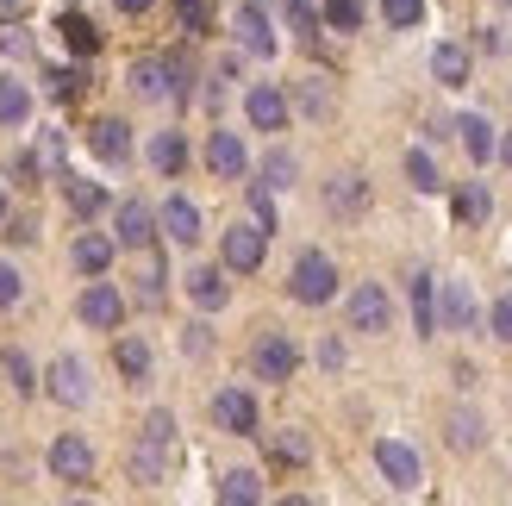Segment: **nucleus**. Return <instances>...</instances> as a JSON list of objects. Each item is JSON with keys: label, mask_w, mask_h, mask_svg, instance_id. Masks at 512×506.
<instances>
[{"label": "nucleus", "mask_w": 512, "mask_h": 506, "mask_svg": "<svg viewBox=\"0 0 512 506\" xmlns=\"http://www.w3.org/2000/svg\"><path fill=\"white\" fill-rule=\"evenodd\" d=\"M375 469H381V482H388L394 494H419V450L413 444H400V438H381L375 444Z\"/></svg>", "instance_id": "obj_3"}, {"label": "nucleus", "mask_w": 512, "mask_h": 506, "mask_svg": "<svg viewBox=\"0 0 512 506\" xmlns=\"http://www.w3.org/2000/svg\"><path fill=\"white\" fill-rule=\"evenodd\" d=\"M88 150L100 163H125V157H132V125H125V119H94Z\"/></svg>", "instance_id": "obj_14"}, {"label": "nucleus", "mask_w": 512, "mask_h": 506, "mask_svg": "<svg viewBox=\"0 0 512 506\" xmlns=\"http://www.w3.org/2000/svg\"><path fill=\"white\" fill-rule=\"evenodd\" d=\"M163 232L175 238V244H200V207L194 200H182V194H169V207H163Z\"/></svg>", "instance_id": "obj_21"}, {"label": "nucleus", "mask_w": 512, "mask_h": 506, "mask_svg": "<svg viewBox=\"0 0 512 506\" xmlns=\"http://www.w3.org/2000/svg\"><path fill=\"white\" fill-rule=\"evenodd\" d=\"M0 369H7V382H13L19 394H32V388H38V375H32V357H25V350H0Z\"/></svg>", "instance_id": "obj_35"}, {"label": "nucleus", "mask_w": 512, "mask_h": 506, "mask_svg": "<svg viewBox=\"0 0 512 506\" xmlns=\"http://www.w3.org/2000/svg\"><path fill=\"white\" fill-rule=\"evenodd\" d=\"M169 457H175V419L169 413H150L138 444H132V482L138 488H157L163 475H169Z\"/></svg>", "instance_id": "obj_1"}, {"label": "nucleus", "mask_w": 512, "mask_h": 506, "mask_svg": "<svg viewBox=\"0 0 512 506\" xmlns=\"http://www.w3.org/2000/svg\"><path fill=\"white\" fill-rule=\"evenodd\" d=\"M325 25L331 32H356L363 25V0H325Z\"/></svg>", "instance_id": "obj_37"}, {"label": "nucleus", "mask_w": 512, "mask_h": 506, "mask_svg": "<svg viewBox=\"0 0 512 506\" xmlns=\"http://www.w3.org/2000/svg\"><path fill=\"white\" fill-rule=\"evenodd\" d=\"M288 294L300 300V307H325V300L338 294V263H331L325 250H306V257L294 263V275H288Z\"/></svg>", "instance_id": "obj_2"}, {"label": "nucleus", "mask_w": 512, "mask_h": 506, "mask_svg": "<svg viewBox=\"0 0 512 506\" xmlns=\"http://www.w3.org/2000/svg\"><path fill=\"white\" fill-rule=\"evenodd\" d=\"M444 432H450V450H463V457H469V450L488 444V419H481L475 407H456V413L444 419Z\"/></svg>", "instance_id": "obj_20"}, {"label": "nucleus", "mask_w": 512, "mask_h": 506, "mask_svg": "<svg viewBox=\"0 0 512 506\" xmlns=\"http://www.w3.org/2000/svg\"><path fill=\"white\" fill-rule=\"evenodd\" d=\"M388 319H394V300L381 282H363L350 294V332H388Z\"/></svg>", "instance_id": "obj_6"}, {"label": "nucleus", "mask_w": 512, "mask_h": 506, "mask_svg": "<svg viewBox=\"0 0 512 506\" xmlns=\"http://www.w3.org/2000/svg\"><path fill=\"white\" fill-rule=\"evenodd\" d=\"M213 419H219L232 438H256V400H250L244 388H219V394H213Z\"/></svg>", "instance_id": "obj_10"}, {"label": "nucleus", "mask_w": 512, "mask_h": 506, "mask_svg": "<svg viewBox=\"0 0 512 506\" xmlns=\"http://www.w3.org/2000/svg\"><path fill=\"white\" fill-rule=\"evenodd\" d=\"M113 7H119V13H132V19H138V13H150V0H113Z\"/></svg>", "instance_id": "obj_50"}, {"label": "nucleus", "mask_w": 512, "mask_h": 506, "mask_svg": "<svg viewBox=\"0 0 512 506\" xmlns=\"http://www.w3.org/2000/svg\"><path fill=\"white\" fill-rule=\"evenodd\" d=\"M444 325L450 332H475V294H469V282H444Z\"/></svg>", "instance_id": "obj_23"}, {"label": "nucleus", "mask_w": 512, "mask_h": 506, "mask_svg": "<svg viewBox=\"0 0 512 506\" xmlns=\"http://www.w3.org/2000/svg\"><path fill=\"white\" fill-rule=\"evenodd\" d=\"M107 263H113V238L107 232H82V238H75V269H82V275H107Z\"/></svg>", "instance_id": "obj_26"}, {"label": "nucleus", "mask_w": 512, "mask_h": 506, "mask_svg": "<svg viewBox=\"0 0 512 506\" xmlns=\"http://www.w3.org/2000/svg\"><path fill=\"white\" fill-rule=\"evenodd\" d=\"M175 13H182V25H188V32H207V25H213L207 0H175Z\"/></svg>", "instance_id": "obj_42"}, {"label": "nucleus", "mask_w": 512, "mask_h": 506, "mask_svg": "<svg viewBox=\"0 0 512 506\" xmlns=\"http://www.w3.org/2000/svg\"><path fill=\"white\" fill-rule=\"evenodd\" d=\"M50 475H57V482H88V475H94V450H88V438L63 432L57 444H50Z\"/></svg>", "instance_id": "obj_9"}, {"label": "nucleus", "mask_w": 512, "mask_h": 506, "mask_svg": "<svg viewBox=\"0 0 512 506\" xmlns=\"http://www.w3.org/2000/svg\"><path fill=\"white\" fill-rule=\"evenodd\" d=\"M456 138H463V150H469L475 169L488 163V157H500V138H494V125L481 119V113H463V119H456Z\"/></svg>", "instance_id": "obj_18"}, {"label": "nucleus", "mask_w": 512, "mask_h": 506, "mask_svg": "<svg viewBox=\"0 0 512 506\" xmlns=\"http://www.w3.org/2000/svg\"><path fill=\"white\" fill-rule=\"evenodd\" d=\"M7 238L13 244H32L38 238V219H7Z\"/></svg>", "instance_id": "obj_47"}, {"label": "nucleus", "mask_w": 512, "mask_h": 506, "mask_svg": "<svg viewBox=\"0 0 512 506\" xmlns=\"http://www.w3.org/2000/svg\"><path fill=\"white\" fill-rule=\"evenodd\" d=\"M294 175H300V163L288 157V150H269V157H263V182L269 188H294Z\"/></svg>", "instance_id": "obj_36"}, {"label": "nucleus", "mask_w": 512, "mask_h": 506, "mask_svg": "<svg viewBox=\"0 0 512 506\" xmlns=\"http://www.w3.org/2000/svg\"><path fill=\"white\" fill-rule=\"evenodd\" d=\"M150 169H157V175H182V169H188L182 132H157V138H150Z\"/></svg>", "instance_id": "obj_25"}, {"label": "nucleus", "mask_w": 512, "mask_h": 506, "mask_svg": "<svg viewBox=\"0 0 512 506\" xmlns=\"http://www.w3.org/2000/svg\"><path fill=\"white\" fill-rule=\"evenodd\" d=\"M138 307H163V269L157 263L138 269Z\"/></svg>", "instance_id": "obj_39"}, {"label": "nucleus", "mask_w": 512, "mask_h": 506, "mask_svg": "<svg viewBox=\"0 0 512 506\" xmlns=\"http://www.w3.org/2000/svg\"><path fill=\"white\" fill-rule=\"evenodd\" d=\"M0 219H7V194H0Z\"/></svg>", "instance_id": "obj_52"}, {"label": "nucleus", "mask_w": 512, "mask_h": 506, "mask_svg": "<svg viewBox=\"0 0 512 506\" xmlns=\"http://www.w3.org/2000/svg\"><path fill=\"white\" fill-rule=\"evenodd\" d=\"M244 113H250L256 132H281V125H288V94L269 88V82H256V88L244 94Z\"/></svg>", "instance_id": "obj_11"}, {"label": "nucleus", "mask_w": 512, "mask_h": 506, "mask_svg": "<svg viewBox=\"0 0 512 506\" xmlns=\"http://www.w3.org/2000/svg\"><path fill=\"white\" fill-rule=\"evenodd\" d=\"M281 13H288V25H294L300 38H313V32H319V19H313V7H306V0H281Z\"/></svg>", "instance_id": "obj_41"}, {"label": "nucleus", "mask_w": 512, "mask_h": 506, "mask_svg": "<svg viewBox=\"0 0 512 506\" xmlns=\"http://www.w3.org/2000/svg\"><path fill=\"white\" fill-rule=\"evenodd\" d=\"M113 232H119V244H125V250H144L150 238H157V213H150L144 200H125L119 219H113Z\"/></svg>", "instance_id": "obj_15"}, {"label": "nucleus", "mask_w": 512, "mask_h": 506, "mask_svg": "<svg viewBox=\"0 0 512 506\" xmlns=\"http://www.w3.org/2000/svg\"><path fill=\"white\" fill-rule=\"evenodd\" d=\"M63 194H69V213H75V219H94L100 207H107V194H100L94 182H75V175L63 182Z\"/></svg>", "instance_id": "obj_33"}, {"label": "nucleus", "mask_w": 512, "mask_h": 506, "mask_svg": "<svg viewBox=\"0 0 512 506\" xmlns=\"http://www.w3.org/2000/svg\"><path fill=\"white\" fill-rule=\"evenodd\" d=\"M263 250H269V225H225V238H219V257L232 275L263 269Z\"/></svg>", "instance_id": "obj_4"}, {"label": "nucleus", "mask_w": 512, "mask_h": 506, "mask_svg": "<svg viewBox=\"0 0 512 506\" xmlns=\"http://www.w3.org/2000/svg\"><path fill=\"white\" fill-rule=\"evenodd\" d=\"M250 369H256V382H288V375L300 369V350L288 332H263L250 350Z\"/></svg>", "instance_id": "obj_5"}, {"label": "nucleus", "mask_w": 512, "mask_h": 506, "mask_svg": "<svg viewBox=\"0 0 512 506\" xmlns=\"http://www.w3.org/2000/svg\"><path fill=\"white\" fill-rule=\"evenodd\" d=\"M219 500L225 506H256V500H263V475H256V469H225L219 475Z\"/></svg>", "instance_id": "obj_24"}, {"label": "nucleus", "mask_w": 512, "mask_h": 506, "mask_svg": "<svg viewBox=\"0 0 512 506\" xmlns=\"http://www.w3.org/2000/svg\"><path fill=\"white\" fill-rule=\"evenodd\" d=\"M113 363H119L125 382H150V344L144 338H119L113 344Z\"/></svg>", "instance_id": "obj_29"}, {"label": "nucleus", "mask_w": 512, "mask_h": 506, "mask_svg": "<svg viewBox=\"0 0 512 506\" xmlns=\"http://www.w3.org/2000/svg\"><path fill=\"white\" fill-rule=\"evenodd\" d=\"M325 207H331V213H344V219H356V213L369 207V182H363L356 169L331 175V188H325Z\"/></svg>", "instance_id": "obj_17"}, {"label": "nucleus", "mask_w": 512, "mask_h": 506, "mask_svg": "<svg viewBox=\"0 0 512 506\" xmlns=\"http://www.w3.org/2000/svg\"><path fill=\"white\" fill-rule=\"evenodd\" d=\"M132 94H138V100H175V63H169V57L132 63Z\"/></svg>", "instance_id": "obj_12"}, {"label": "nucleus", "mask_w": 512, "mask_h": 506, "mask_svg": "<svg viewBox=\"0 0 512 506\" xmlns=\"http://www.w3.org/2000/svg\"><path fill=\"white\" fill-rule=\"evenodd\" d=\"M19 294H25V282H19V269H13V263H0V307H13Z\"/></svg>", "instance_id": "obj_44"}, {"label": "nucleus", "mask_w": 512, "mask_h": 506, "mask_svg": "<svg viewBox=\"0 0 512 506\" xmlns=\"http://www.w3.org/2000/svg\"><path fill=\"white\" fill-rule=\"evenodd\" d=\"M207 169L219 175V182H238V175L250 169L244 138H238V132H213V138H207Z\"/></svg>", "instance_id": "obj_13"}, {"label": "nucleus", "mask_w": 512, "mask_h": 506, "mask_svg": "<svg viewBox=\"0 0 512 506\" xmlns=\"http://www.w3.org/2000/svg\"><path fill=\"white\" fill-rule=\"evenodd\" d=\"M300 113H306V119H325V113H331L325 82H300Z\"/></svg>", "instance_id": "obj_40"}, {"label": "nucleus", "mask_w": 512, "mask_h": 506, "mask_svg": "<svg viewBox=\"0 0 512 506\" xmlns=\"http://www.w3.org/2000/svg\"><path fill=\"white\" fill-rule=\"evenodd\" d=\"M44 388H50L57 407H88V363L82 357H57L50 375H44Z\"/></svg>", "instance_id": "obj_7"}, {"label": "nucleus", "mask_w": 512, "mask_h": 506, "mask_svg": "<svg viewBox=\"0 0 512 506\" xmlns=\"http://www.w3.org/2000/svg\"><path fill=\"white\" fill-rule=\"evenodd\" d=\"M75 313H82V325H94V332H113V325L125 319V294H119L113 282H88V288H82V307H75Z\"/></svg>", "instance_id": "obj_8"}, {"label": "nucleus", "mask_w": 512, "mask_h": 506, "mask_svg": "<svg viewBox=\"0 0 512 506\" xmlns=\"http://www.w3.org/2000/svg\"><path fill=\"white\" fill-rule=\"evenodd\" d=\"M500 163H506V169H512V132H506V138H500Z\"/></svg>", "instance_id": "obj_51"}, {"label": "nucleus", "mask_w": 512, "mask_h": 506, "mask_svg": "<svg viewBox=\"0 0 512 506\" xmlns=\"http://www.w3.org/2000/svg\"><path fill=\"white\" fill-rule=\"evenodd\" d=\"M488 213H494V194L481 188V182L456 188V225H488Z\"/></svg>", "instance_id": "obj_28"}, {"label": "nucleus", "mask_w": 512, "mask_h": 506, "mask_svg": "<svg viewBox=\"0 0 512 506\" xmlns=\"http://www.w3.org/2000/svg\"><path fill=\"white\" fill-rule=\"evenodd\" d=\"M25 119H32V88L0 75V125H25Z\"/></svg>", "instance_id": "obj_30"}, {"label": "nucleus", "mask_w": 512, "mask_h": 506, "mask_svg": "<svg viewBox=\"0 0 512 506\" xmlns=\"http://www.w3.org/2000/svg\"><path fill=\"white\" fill-rule=\"evenodd\" d=\"M238 44L250 50V57H275V32H269V13L256 7V0H250V7H238Z\"/></svg>", "instance_id": "obj_19"}, {"label": "nucleus", "mask_w": 512, "mask_h": 506, "mask_svg": "<svg viewBox=\"0 0 512 506\" xmlns=\"http://www.w3.org/2000/svg\"><path fill=\"white\" fill-rule=\"evenodd\" d=\"M269 457H275V463H294V469H300L306 457H313V444H306V432H275V438H269Z\"/></svg>", "instance_id": "obj_34"}, {"label": "nucleus", "mask_w": 512, "mask_h": 506, "mask_svg": "<svg viewBox=\"0 0 512 506\" xmlns=\"http://www.w3.org/2000/svg\"><path fill=\"white\" fill-rule=\"evenodd\" d=\"M431 75H438L444 88H463L469 82V50L463 44H438L431 50Z\"/></svg>", "instance_id": "obj_27"}, {"label": "nucleus", "mask_w": 512, "mask_h": 506, "mask_svg": "<svg viewBox=\"0 0 512 506\" xmlns=\"http://www.w3.org/2000/svg\"><path fill=\"white\" fill-rule=\"evenodd\" d=\"M188 300H194L200 313H219L225 300H232V288H225L219 269H194V275H188Z\"/></svg>", "instance_id": "obj_22"}, {"label": "nucleus", "mask_w": 512, "mask_h": 506, "mask_svg": "<svg viewBox=\"0 0 512 506\" xmlns=\"http://www.w3.org/2000/svg\"><path fill=\"white\" fill-rule=\"evenodd\" d=\"M207 344H213L207 325H188V350H194V357H207Z\"/></svg>", "instance_id": "obj_49"}, {"label": "nucleus", "mask_w": 512, "mask_h": 506, "mask_svg": "<svg viewBox=\"0 0 512 506\" xmlns=\"http://www.w3.org/2000/svg\"><path fill=\"white\" fill-rule=\"evenodd\" d=\"M57 32H63V44L75 50V57H94V50H100V32H94L82 13H63V19H57Z\"/></svg>", "instance_id": "obj_31"}, {"label": "nucleus", "mask_w": 512, "mask_h": 506, "mask_svg": "<svg viewBox=\"0 0 512 506\" xmlns=\"http://www.w3.org/2000/svg\"><path fill=\"white\" fill-rule=\"evenodd\" d=\"M488 325H494V338H500V344H512V294L494 300V319H488Z\"/></svg>", "instance_id": "obj_43"}, {"label": "nucleus", "mask_w": 512, "mask_h": 506, "mask_svg": "<svg viewBox=\"0 0 512 506\" xmlns=\"http://www.w3.org/2000/svg\"><path fill=\"white\" fill-rule=\"evenodd\" d=\"M319 363H325V369H344V344L325 338V344H319Z\"/></svg>", "instance_id": "obj_48"}, {"label": "nucleus", "mask_w": 512, "mask_h": 506, "mask_svg": "<svg viewBox=\"0 0 512 506\" xmlns=\"http://www.w3.org/2000/svg\"><path fill=\"white\" fill-rule=\"evenodd\" d=\"M75 88H82V75H75V69H57V75H50V94H57V100H69Z\"/></svg>", "instance_id": "obj_46"}, {"label": "nucleus", "mask_w": 512, "mask_h": 506, "mask_svg": "<svg viewBox=\"0 0 512 506\" xmlns=\"http://www.w3.org/2000/svg\"><path fill=\"white\" fill-rule=\"evenodd\" d=\"M406 182H413L419 194H438V188H444V175H438V163H431V150H406Z\"/></svg>", "instance_id": "obj_32"}, {"label": "nucleus", "mask_w": 512, "mask_h": 506, "mask_svg": "<svg viewBox=\"0 0 512 506\" xmlns=\"http://www.w3.org/2000/svg\"><path fill=\"white\" fill-rule=\"evenodd\" d=\"M413 325H419V338L444 332V300H438V282H431L425 269L413 275Z\"/></svg>", "instance_id": "obj_16"}, {"label": "nucleus", "mask_w": 512, "mask_h": 506, "mask_svg": "<svg viewBox=\"0 0 512 506\" xmlns=\"http://www.w3.org/2000/svg\"><path fill=\"white\" fill-rule=\"evenodd\" d=\"M250 213H256V225H269V232H275V200H269V188H250Z\"/></svg>", "instance_id": "obj_45"}, {"label": "nucleus", "mask_w": 512, "mask_h": 506, "mask_svg": "<svg viewBox=\"0 0 512 506\" xmlns=\"http://www.w3.org/2000/svg\"><path fill=\"white\" fill-rule=\"evenodd\" d=\"M381 19L406 32V25H419V19H425V0H381Z\"/></svg>", "instance_id": "obj_38"}]
</instances>
